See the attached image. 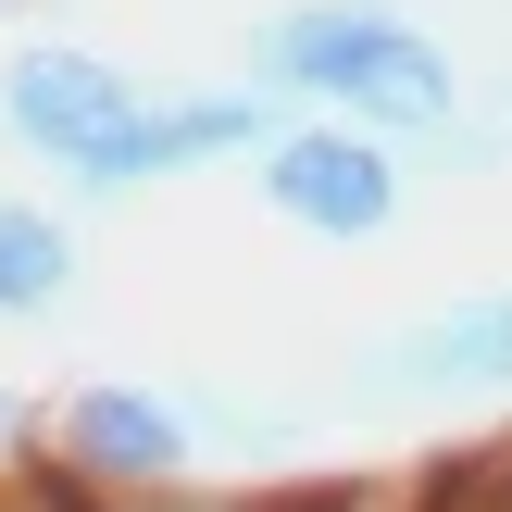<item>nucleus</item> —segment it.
Here are the masks:
<instances>
[{"instance_id":"nucleus-2","label":"nucleus","mask_w":512,"mask_h":512,"mask_svg":"<svg viewBox=\"0 0 512 512\" xmlns=\"http://www.w3.org/2000/svg\"><path fill=\"white\" fill-rule=\"evenodd\" d=\"M325 413H350V425H388V413H512V288H463V300H425V313L350 338L338 375H325Z\"/></svg>"},{"instance_id":"nucleus-5","label":"nucleus","mask_w":512,"mask_h":512,"mask_svg":"<svg viewBox=\"0 0 512 512\" xmlns=\"http://www.w3.org/2000/svg\"><path fill=\"white\" fill-rule=\"evenodd\" d=\"M50 463L100 500H150V488H188L200 438H188V400L150 388V375H88V388L50 400Z\"/></svg>"},{"instance_id":"nucleus-9","label":"nucleus","mask_w":512,"mask_h":512,"mask_svg":"<svg viewBox=\"0 0 512 512\" xmlns=\"http://www.w3.org/2000/svg\"><path fill=\"white\" fill-rule=\"evenodd\" d=\"M400 163H413V188H425V175H512V113H475V100H463V113H450L438 138H413Z\"/></svg>"},{"instance_id":"nucleus-13","label":"nucleus","mask_w":512,"mask_h":512,"mask_svg":"<svg viewBox=\"0 0 512 512\" xmlns=\"http://www.w3.org/2000/svg\"><path fill=\"white\" fill-rule=\"evenodd\" d=\"M38 450H50V400L0 375V475H13V463H38Z\"/></svg>"},{"instance_id":"nucleus-3","label":"nucleus","mask_w":512,"mask_h":512,"mask_svg":"<svg viewBox=\"0 0 512 512\" xmlns=\"http://www.w3.org/2000/svg\"><path fill=\"white\" fill-rule=\"evenodd\" d=\"M275 125H288V113H275L250 75H213V88H150L125 125H100V138L63 163V188L88 200V213H100V200H150V188H175V175L250 163Z\"/></svg>"},{"instance_id":"nucleus-12","label":"nucleus","mask_w":512,"mask_h":512,"mask_svg":"<svg viewBox=\"0 0 512 512\" xmlns=\"http://www.w3.org/2000/svg\"><path fill=\"white\" fill-rule=\"evenodd\" d=\"M100 512H288V500H250V488H213V475H188V488H150V500H100Z\"/></svg>"},{"instance_id":"nucleus-8","label":"nucleus","mask_w":512,"mask_h":512,"mask_svg":"<svg viewBox=\"0 0 512 512\" xmlns=\"http://www.w3.org/2000/svg\"><path fill=\"white\" fill-rule=\"evenodd\" d=\"M175 400H188L200 463H300L313 450V413L300 400H250V388H175Z\"/></svg>"},{"instance_id":"nucleus-14","label":"nucleus","mask_w":512,"mask_h":512,"mask_svg":"<svg viewBox=\"0 0 512 512\" xmlns=\"http://www.w3.org/2000/svg\"><path fill=\"white\" fill-rule=\"evenodd\" d=\"M0 13H38V0H0Z\"/></svg>"},{"instance_id":"nucleus-10","label":"nucleus","mask_w":512,"mask_h":512,"mask_svg":"<svg viewBox=\"0 0 512 512\" xmlns=\"http://www.w3.org/2000/svg\"><path fill=\"white\" fill-rule=\"evenodd\" d=\"M425 512H512V438H488V450H425Z\"/></svg>"},{"instance_id":"nucleus-15","label":"nucleus","mask_w":512,"mask_h":512,"mask_svg":"<svg viewBox=\"0 0 512 512\" xmlns=\"http://www.w3.org/2000/svg\"><path fill=\"white\" fill-rule=\"evenodd\" d=\"M500 113H512V88H500Z\"/></svg>"},{"instance_id":"nucleus-1","label":"nucleus","mask_w":512,"mask_h":512,"mask_svg":"<svg viewBox=\"0 0 512 512\" xmlns=\"http://www.w3.org/2000/svg\"><path fill=\"white\" fill-rule=\"evenodd\" d=\"M238 75L275 100V113H325V125H363V138L413 150L463 113V63H450L438 25H413L400 0H288V13H250Z\"/></svg>"},{"instance_id":"nucleus-4","label":"nucleus","mask_w":512,"mask_h":512,"mask_svg":"<svg viewBox=\"0 0 512 512\" xmlns=\"http://www.w3.org/2000/svg\"><path fill=\"white\" fill-rule=\"evenodd\" d=\"M250 188H263L275 225H300V238L325 250H363L388 238L400 213H413V163H400L388 138H363V125H325V113H288L263 150H250Z\"/></svg>"},{"instance_id":"nucleus-11","label":"nucleus","mask_w":512,"mask_h":512,"mask_svg":"<svg viewBox=\"0 0 512 512\" xmlns=\"http://www.w3.org/2000/svg\"><path fill=\"white\" fill-rule=\"evenodd\" d=\"M0 512H100V488H75V475L38 450V463H13V475H0Z\"/></svg>"},{"instance_id":"nucleus-7","label":"nucleus","mask_w":512,"mask_h":512,"mask_svg":"<svg viewBox=\"0 0 512 512\" xmlns=\"http://www.w3.org/2000/svg\"><path fill=\"white\" fill-rule=\"evenodd\" d=\"M88 288V238L63 200H0V325H50Z\"/></svg>"},{"instance_id":"nucleus-6","label":"nucleus","mask_w":512,"mask_h":512,"mask_svg":"<svg viewBox=\"0 0 512 512\" xmlns=\"http://www.w3.org/2000/svg\"><path fill=\"white\" fill-rule=\"evenodd\" d=\"M138 100H150L138 63H113V50H88V38H25L13 63H0V125H13V150H38L50 175H63L100 125H125Z\"/></svg>"}]
</instances>
